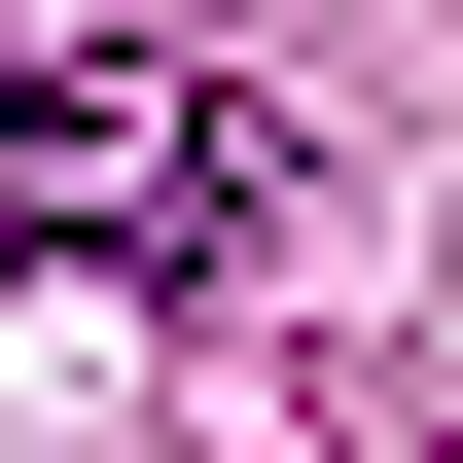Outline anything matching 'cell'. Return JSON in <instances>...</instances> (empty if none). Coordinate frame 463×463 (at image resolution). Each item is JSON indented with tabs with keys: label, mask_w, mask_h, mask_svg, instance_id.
I'll use <instances>...</instances> for the list:
<instances>
[{
	"label": "cell",
	"mask_w": 463,
	"mask_h": 463,
	"mask_svg": "<svg viewBox=\"0 0 463 463\" xmlns=\"http://www.w3.org/2000/svg\"><path fill=\"white\" fill-rule=\"evenodd\" d=\"M0 214H36L71 286H178V250H250L286 178H250V108L178 36H36V71H0Z\"/></svg>",
	"instance_id": "obj_1"
}]
</instances>
